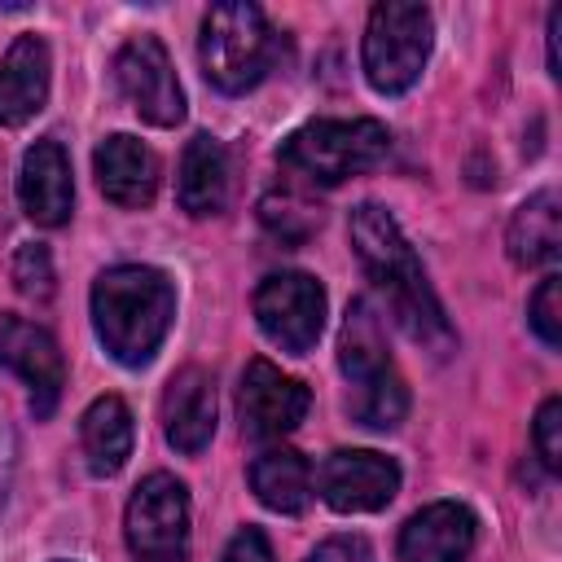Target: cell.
I'll return each mask as SVG.
<instances>
[{"instance_id":"cell-1","label":"cell","mask_w":562,"mask_h":562,"mask_svg":"<svg viewBox=\"0 0 562 562\" xmlns=\"http://www.w3.org/2000/svg\"><path fill=\"white\" fill-rule=\"evenodd\" d=\"M347 233H351V250H356L360 268L382 290L395 325L413 342H422V347L443 356L452 347V325H448V316H443V307H439V299H435V290L426 281V268H422L417 250L400 233L395 215L386 206H378V202H360L351 211Z\"/></svg>"},{"instance_id":"cell-2","label":"cell","mask_w":562,"mask_h":562,"mask_svg":"<svg viewBox=\"0 0 562 562\" xmlns=\"http://www.w3.org/2000/svg\"><path fill=\"white\" fill-rule=\"evenodd\" d=\"M171 316H176V285L162 268L119 263L92 281V329L101 347L127 369L154 360V351L171 329Z\"/></svg>"},{"instance_id":"cell-3","label":"cell","mask_w":562,"mask_h":562,"mask_svg":"<svg viewBox=\"0 0 562 562\" xmlns=\"http://www.w3.org/2000/svg\"><path fill=\"white\" fill-rule=\"evenodd\" d=\"M338 369L347 378V408L369 430H395L408 413V386L386 356L382 321L369 299H351L338 334Z\"/></svg>"},{"instance_id":"cell-4","label":"cell","mask_w":562,"mask_h":562,"mask_svg":"<svg viewBox=\"0 0 562 562\" xmlns=\"http://www.w3.org/2000/svg\"><path fill=\"white\" fill-rule=\"evenodd\" d=\"M277 53H281V35L272 31L259 4L237 0V4L206 9L202 35H198V61L220 92L228 97L250 92L272 70Z\"/></svg>"},{"instance_id":"cell-5","label":"cell","mask_w":562,"mask_h":562,"mask_svg":"<svg viewBox=\"0 0 562 562\" xmlns=\"http://www.w3.org/2000/svg\"><path fill=\"white\" fill-rule=\"evenodd\" d=\"M391 154V132L378 119H312L294 127L277 162L312 184H342L347 176L373 171Z\"/></svg>"},{"instance_id":"cell-6","label":"cell","mask_w":562,"mask_h":562,"mask_svg":"<svg viewBox=\"0 0 562 562\" xmlns=\"http://www.w3.org/2000/svg\"><path fill=\"white\" fill-rule=\"evenodd\" d=\"M435 48V18L426 4L408 0H382L369 9L364 40H360V66L373 92L400 97L408 92Z\"/></svg>"},{"instance_id":"cell-7","label":"cell","mask_w":562,"mask_h":562,"mask_svg":"<svg viewBox=\"0 0 562 562\" xmlns=\"http://www.w3.org/2000/svg\"><path fill=\"white\" fill-rule=\"evenodd\" d=\"M255 321L263 338L290 356H307L325 329V290L307 272H272L255 285Z\"/></svg>"},{"instance_id":"cell-8","label":"cell","mask_w":562,"mask_h":562,"mask_svg":"<svg viewBox=\"0 0 562 562\" xmlns=\"http://www.w3.org/2000/svg\"><path fill=\"white\" fill-rule=\"evenodd\" d=\"M123 536L136 558H180L189 540V487L176 474H149L132 487Z\"/></svg>"},{"instance_id":"cell-9","label":"cell","mask_w":562,"mask_h":562,"mask_svg":"<svg viewBox=\"0 0 562 562\" xmlns=\"http://www.w3.org/2000/svg\"><path fill=\"white\" fill-rule=\"evenodd\" d=\"M114 83L145 123L176 127L184 119V88L158 35H132L114 53Z\"/></svg>"},{"instance_id":"cell-10","label":"cell","mask_w":562,"mask_h":562,"mask_svg":"<svg viewBox=\"0 0 562 562\" xmlns=\"http://www.w3.org/2000/svg\"><path fill=\"white\" fill-rule=\"evenodd\" d=\"M312 395L299 378L281 373L272 360H250L241 373V391H237V417H241V435L246 439H281L290 430H299V422L307 417Z\"/></svg>"},{"instance_id":"cell-11","label":"cell","mask_w":562,"mask_h":562,"mask_svg":"<svg viewBox=\"0 0 562 562\" xmlns=\"http://www.w3.org/2000/svg\"><path fill=\"white\" fill-rule=\"evenodd\" d=\"M321 501L338 514L386 509L400 492V465L373 448H338L321 465Z\"/></svg>"},{"instance_id":"cell-12","label":"cell","mask_w":562,"mask_h":562,"mask_svg":"<svg viewBox=\"0 0 562 562\" xmlns=\"http://www.w3.org/2000/svg\"><path fill=\"white\" fill-rule=\"evenodd\" d=\"M0 364L26 382L35 417H48L57 408L61 386H66V360H61L57 338L44 325H35L26 316H4L0 321Z\"/></svg>"},{"instance_id":"cell-13","label":"cell","mask_w":562,"mask_h":562,"mask_svg":"<svg viewBox=\"0 0 562 562\" xmlns=\"http://www.w3.org/2000/svg\"><path fill=\"white\" fill-rule=\"evenodd\" d=\"M18 202L31 224L40 228H61L75 206V180H70V158L61 140L44 136L22 154L18 167Z\"/></svg>"},{"instance_id":"cell-14","label":"cell","mask_w":562,"mask_h":562,"mask_svg":"<svg viewBox=\"0 0 562 562\" xmlns=\"http://www.w3.org/2000/svg\"><path fill=\"white\" fill-rule=\"evenodd\" d=\"M474 540V509L461 501H435L400 527V562H465Z\"/></svg>"},{"instance_id":"cell-15","label":"cell","mask_w":562,"mask_h":562,"mask_svg":"<svg viewBox=\"0 0 562 562\" xmlns=\"http://www.w3.org/2000/svg\"><path fill=\"white\" fill-rule=\"evenodd\" d=\"M53 83V57L40 35H18L0 57V127L31 123Z\"/></svg>"},{"instance_id":"cell-16","label":"cell","mask_w":562,"mask_h":562,"mask_svg":"<svg viewBox=\"0 0 562 562\" xmlns=\"http://www.w3.org/2000/svg\"><path fill=\"white\" fill-rule=\"evenodd\" d=\"M92 167H97L101 193L123 211H140L158 193V154L127 132L105 136L92 154Z\"/></svg>"},{"instance_id":"cell-17","label":"cell","mask_w":562,"mask_h":562,"mask_svg":"<svg viewBox=\"0 0 562 562\" xmlns=\"http://www.w3.org/2000/svg\"><path fill=\"white\" fill-rule=\"evenodd\" d=\"M162 435L176 452H202L215 435V378L198 364L171 373L162 391Z\"/></svg>"},{"instance_id":"cell-18","label":"cell","mask_w":562,"mask_h":562,"mask_svg":"<svg viewBox=\"0 0 562 562\" xmlns=\"http://www.w3.org/2000/svg\"><path fill=\"white\" fill-rule=\"evenodd\" d=\"M79 443H83V461L97 479L119 474L132 457V443H136L132 408L119 395H97L79 417Z\"/></svg>"},{"instance_id":"cell-19","label":"cell","mask_w":562,"mask_h":562,"mask_svg":"<svg viewBox=\"0 0 562 562\" xmlns=\"http://www.w3.org/2000/svg\"><path fill=\"white\" fill-rule=\"evenodd\" d=\"M176 198L180 211L189 215H220L228 202V154L215 136L198 132L184 154H180V176H176Z\"/></svg>"},{"instance_id":"cell-20","label":"cell","mask_w":562,"mask_h":562,"mask_svg":"<svg viewBox=\"0 0 562 562\" xmlns=\"http://www.w3.org/2000/svg\"><path fill=\"white\" fill-rule=\"evenodd\" d=\"M505 246H509V259L518 268H544V263L558 259V250H562V211H558V193L553 189L531 193L509 215Z\"/></svg>"},{"instance_id":"cell-21","label":"cell","mask_w":562,"mask_h":562,"mask_svg":"<svg viewBox=\"0 0 562 562\" xmlns=\"http://www.w3.org/2000/svg\"><path fill=\"white\" fill-rule=\"evenodd\" d=\"M250 492L272 514H303L312 505V465L294 448H263L250 461Z\"/></svg>"},{"instance_id":"cell-22","label":"cell","mask_w":562,"mask_h":562,"mask_svg":"<svg viewBox=\"0 0 562 562\" xmlns=\"http://www.w3.org/2000/svg\"><path fill=\"white\" fill-rule=\"evenodd\" d=\"M259 220L268 233H277L281 241H303L316 224H321V206H312L299 189H272L259 202Z\"/></svg>"},{"instance_id":"cell-23","label":"cell","mask_w":562,"mask_h":562,"mask_svg":"<svg viewBox=\"0 0 562 562\" xmlns=\"http://www.w3.org/2000/svg\"><path fill=\"white\" fill-rule=\"evenodd\" d=\"M527 325L536 329V338H540L549 351L562 347V277H558V272H549V277L536 285V294H531V303H527Z\"/></svg>"},{"instance_id":"cell-24","label":"cell","mask_w":562,"mask_h":562,"mask_svg":"<svg viewBox=\"0 0 562 562\" xmlns=\"http://www.w3.org/2000/svg\"><path fill=\"white\" fill-rule=\"evenodd\" d=\"M531 443H536V457L549 474L562 470V400L549 395L540 408H536V426H531Z\"/></svg>"},{"instance_id":"cell-25","label":"cell","mask_w":562,"mask_h":562,"mask_svg":"<svg viewBox=\"0 0 562 562\" xmlns=\"http://www.w3.org/2000/svg\"><path fill=\"white\" fill-rule=\"evenodd\" d=\"M13 281L26 299L35 303H48L53 299V263H48V250L44 246H22L18 259H13Z\"/></svg>"},{"instance_id":"cell-26","label":"cell","mask_w":562,"mask_h":562,"mask_svg":"<svg viewBox=\"0 0 562 562\" xmlns=\"http://www.w3.org/2000/svg\"><path fill=\"white\" fill-rule=\"evenodd\" d=\"M307 562H378V558L364 536H329L307 553Z\"/></svg>"},{"instance_id":"cell-27","label":"cell","mask_w":562,"mask_h":562,"mask_svg":"<svg viewBox=\"0 0 562 562\" xmlns=\"http://www.w3.org/2000/svg\"><path fill=\"white\" fill-rule=\"evenodd\" d=\"M220 562H272V544H268V536H263L259 527H241V531L224 544Z\"/></svg>"},{"instance_id":"cell-28","label":"cell","mask_w":562,"mask_h":562,"mask_svg":"<svg viewBox=\"0 0 562 562\" xmlns=\"http://www.w3.org/2000/svg\"><path fill=\"white\" fill-rule=\"evenodd\" d=\"M558 31H562V9L549 13V75H558Z\"/></svg>"},{"instance_id":"cell-29","label":"cell","mask_w":562,"mask_h":562,"mask_svg":"<svg viewBox=\"0 0 562 562\" xmlns=\"http://www.w3.org/2000/svg\"><path fill=\"white\" fill-rule=\"evenodd\" d=\"M136 562H184V553L180 558H136Z\"/></svg>"}]
</instances>
